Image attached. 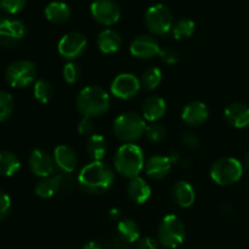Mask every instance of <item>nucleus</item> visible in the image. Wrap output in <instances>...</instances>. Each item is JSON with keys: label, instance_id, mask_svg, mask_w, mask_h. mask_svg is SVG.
I'll list each match as a JSON object with an SVG mask.
<instances>
[{"label": "nucleus", "instance_id": "f03ea898", "mask_svg": "<svg viewBox=\"0 0 249 249\" xmlns=\"http://www.w3.org/2000/svg\"><path fill=\"white\" fill-rule=\"evenodd\" d=\"M75 105L83 116L94 119L108 111L111 106V98L104 88L99 85H88L77 95Z\"/></svg>", "mask_w": 249, "mask_h": 249}, {"label": "nucleus", "instance_id": "e433bc0d", "mask_svg": "<svg viewBox=\"0 0 249 249\" xmlns=\"http://www.w3.org/2000/svg\"><path fill=\"white\" fill-rule=\"evenodd\" d=\"M158 55H160V60H162L164 63H167V65H174V63L178 61V54L175 53L173 49H169V48L160 49Z\"/></svg>", "mask_w": 249, "mask_h": 249}, {"label": "nucleus", "instance_id": "f3484780", "mask_svg": "<svg viewBox=\"0 0 249 249\" xmlns=\"http://www.w3.org/2000/svg\"><path fill=\"white\" fill-rule=\"evenodd\" d=\"M224 116L235 128H245L249 126V106L242 103H232L224 111Z\"/></svg>", "mask_w": 249, "mask_h": 249}, {"label": "nucleus", "instance_id": "7ed1b4c3", "mask_svg": "<svg viewBox=\"0 0 249 249\" xmlns=\"http://www.w3.org/2000/svg\"><path fill=\"white\" fill-rule=\"evenodd\" d=\"M145 167V154L135 143H124L114 155V168L121 176L133 178Z\"/></svg>", "mask_w": 249, "mask_h": 249}, {"label": "nucleus", "instance_id": "ea45409f", "mask_svg": "<svg viewBox=\"0 0 249 249\" xmlns=\"http://www.w3.org/2000/svg\"><path fill=\"white\" fill-rule=\"evenodd\" d=\"M83 249H102V247L99 242L90 241L88 242V243H85V246L83 247Z\"/></svg>", "mask_w": 249, "mask_h": 249}, {"label": "nucleus", "instance_id": "ddd939ff", "mask_svg": "<svg viewBox=\"0 0 249 249\" xmlns=\"http://www.w3.org/2000/svg\"><path fill=\"white\" fill-rule=\"evenodd\" d=\"M129 50L134 58L148 60L160 54V46L155 37L150 36V34H142V36L136 37L131 42Z\"/></svg>", "mask_w": 249, "mask_h": 249}, {"label": "nucleus", "instance_id": "9d476101", "mask_svg": "<svg viewBox=\"0 0 249 249\" xmlns=\"http://www.w3.org/2000/svg\"><path fill=\"white\" fill-rule=\"evenodd\" d=\"M91 16L102 26H113L121 19V9L114 0H94L90 6Z\"/></svg>", "mask_w": 249, "mask_h": 249}, {"label": "nucleus", "instance_id": "aec40b11", "mask_svg": "<svg viewBox=\"0 0 249 249\" xmlns=\"http://www.w3.org/2000/svg\"><path fill=\"white\" fill-rule=\"evenodd\" d=\"M172 197L180 208H190L196 200V192L187 181H178L172 188Z\"/></svg>", "mask_w": 249, "mask_h": 249}, {"label": "nucleus", "instance_id": "cd10ccee", "mask_svg": "<svg viewBox=\"0 0 249 249\" xmlns=\"http://www.w3.org/2000/svg\"><path fill=\"white\" fill-rule=\"evenodd\" d=\"M195 22L190 19H181L173 24L172 33L177 41H184L190 38L195 32Z\"/></svg>", "mask_w": 249, "mask_h": 249}, {"label": "nucleus", "instance_id": "a211bd4d", "mask_svg": "<svg viewBox=\"0 0 249 249\" xmlns=\"http://www.w3.org/2000/svg\"><path fill=\"white\" fill-rule=\"evenodd\" d=\"M126 193L129 198L136 204H143L147 202L151 197V186L148 185L145 178L136 176V177L129 178L128 186H126Z\"/></svg>", "mask_w": 249, "mask_h": 249}, {"label": "nucleus", "instance_id": "9b49d317", "mask_svg": "<svg viewBox=\"0 0 249 249\" xmlns=\"http://www.w3.org/2000/svg\"><path fill=\"white\" fill-rule=\"evenodd\" d=\"M141 81L133 73H121L111 83V93L116 98L128 100L136 97L140 92Z\"/></svg>", "mask_w": 249, "mask_h": 249}, {"label": "nucleus", "instance_id": "6ab92c4d", "mask_svg": "<svg viewBox=\"0 0 249 249\" xmlns=\"http://www.w3.org/2000/svg\"><path fill=\"white\" fill-rule=\"evenodd\" d=\"M53 160L62 172L71 173L77 167L78 159L75 151L68 145H57L53 150Z\"/></svg>", "mask_w": 249, "mask_h": 249}, {"label": "nucleus", "instance_id": "1a4fd4ad", "mask_svg": "<svg viewBox=\"0 0 249 249\" xmlns=\"http://www.w3.org/2000/svg\"><path fill=\"white\" fill-rule=\"evenodd\" d=\"M88 46V39L80 32H70L62 36L57 44L60 55L66 60H74L85 53Z\"/></svg>", "mask_w": 249, "mask_h": 249}, {"label": "nucleus", "instance_id": "4468645a", "mask_svg": "<svg viewBox=\"0 0 249 249\" xmlns=\"http://www.w3.org/2000/svg\"><path fill=\"white\" fill-rule=\"evenodd\" d=\"M31 171L38 177L44 178L53 176L55 172V160L48 151L43 149H34L28 159Z\"/></svg>", "mask_w": 249, "mask_h": 249}, {"label": "nucleus", "instance_id": "b1692460", "mask_svg": "<svg viewBox=\"0 0 249 249\" xmlns=\"http://www.w3.org/2000/svg\"><path fill=\"white\" fill-rule=\"evenodd\" d=\"M88 155L90 156L92 161L102 160L107 153V141L102 134L92 133L88 137L87 143H85Z\"/></svg>", "mask_w": 249, "mask_h": 249}, {"label": "nucleus", "instance_id": "a19ab883", "mask_svg": "<svg viewBox=\"0 0 249 249\" xmlns=\"http://www.w3.org/2000/svg\"><path fill=\"white\" fill-rule=\"evenodd\" d=\"M108 215L112 220H119V217H121V210H119L118 208H112V209L109 210Z\"/></svg>", "mask_w": 249, "mask_h": 249}, {"label": "nucleus", "instance_id": "bb28decb", "mask_svg": "<svg viewBox=\"0 0 249 249\" xmlns=\"http://www.w3.org/2000/svg\"><path fill=\"white\" fill-rule=\"evenodd\" d=\"M61 186V177L60 176H49L44 177L36 183V194L39 198L43 199H49L53 195L56 194Z\"/></svg>", "mask_w": 249, "mask_h": 249}, {"label": "nucleus", "instance_id": "412c9836", "mask_svg": "<svg viewBox=\"0 0 249 249\" xmlns=\"http://www.w3.org/2000/svg\"><path fill=\"white\" fill-rule=\"evenodd\" d=\"M165 112H167V103L163 98L157 97V95H151L143 102L142 116L147 121H158L164 116Z\"/></svg>", "mask_w": 249, "mask_h": 249}, {"label": "nucleus", "instance_id": "4be33fe9", "mask_svg": "<svg viewBox=\"0 0 249 249\" xmlns=\"http://www.w3.org/2000/svg\"><path fill=\"white\" fill-rule=\"evenodd\" d=\"M96 43L101 53L114 54L121 49L122 37L114 29L106 28L100 32L99 36H97Z\"/></svg>", "mask_w": 249, "mask_h": 249}, {"label": "nucleus", "instance_id": "4c0bfd02", "mask_svg": "<svg viewBox=\"0 0 249 249\" xmlns=\"http://www.w3.org/2000/svg\"><path fill=\"white\" fill-rule=\"evenodd\" d=\"M181 141L190 149H196L199 145V138L194 132H185L181 137Z\"/></svg>", "mask_w": 249, "mask_h": 249}, {"label": "nucleus", "instance_id": "5701e85b", "mask_svg": "<svg viewBox=\"0 0 249 249\" xmlns=\"http://www.w3.org/2000/svg\"><path fill=\"white\" fill-rule=\"evenodd\" d=\"M45 17L51 23H65L71 17V7L63 1H51L44 10Z\"/></svg>", "mask_w": 249, "mask_h": 249}, {"label": "nucleus", "instance_id": "423d86ee", "mask_svg": "<svg viewBox=\"0 0 249 249\" xmlns=\"http://www.w3.org/2000/svg\"><path fill=\"white\" fill-rule=\"evenodd\" d=\"M243 176V165L235 158H221L213 164L211 178L219 186H230Z\"/></svg>", "mask_w": 249, "mask_h": 249}, {"label": "nucleus", "instance_id": "0eeeda50", "mask_svg": "<svg viewBox=\"0 0 249 249\" xmlns=\"http://www.w3.org/2000/svg\"><path fill=\"white\" fill-rule=\"evenodd\" d=\"M38 76L36 66L29 60H16L10 63L5 72L7 83L14 88H27L34 84Z\"/></svg>", "mask_w": 249, "mask_h": 249}, {"label": "nucleus", "instance_id": "58836bf2", "mask_svg": "<svg viewBox=\"0 0 249 249\" xmlns=\"http://www.w3.org/2000/svg\"><path fill=\"white\" fill-rule=\"evenodd\" d=\"M136 249H157V242L155 238L150 236L142 237L138 241Z\"/></svg>", "mask_w": 249, "mask_h": 249}, {"label": "nucleus", "instance_id": "39448f33", "mask_svg": "<svg viewBox=\"0 0 249 249\" xmlns=\"http://www.w3.org/2000/svg\"><path fill=\"white\" fill-rule=\"evenodd\" d=\"M186 237V229L182 220L174 214H168L160 220L158 226V241L168 249H177Z\"/></svg>", "mask_w": 249, "mask_h": 249}, {"label": "nucleus", "instance_id": "f257e3e1", "mask_svg": "<svg viewBox=\"0 0 249 249\" xmlns=\"http://www.w3.org/2000/svg\"><path fill=\"white\" fill-rule=\"evenodd\" d=\"M78 183L89 194H102L112 188L114 183V171L102 160L91 161L80 170Z\"/></svg>", "mask_w": 249, "mask_h": 249}, {"label": "nucleus", "instance_id": "2eb2a0df", "mask_svg": "<svg viewBox=\"0 0 249 249\" xmlns=\"http://www.w3.org/2000/svg\"><path fill=\"white\" fill-rule=\"evenodd\" d=\"M208 106L203 102H199V100H194V102L189 103L181 112L182 121L192 127H198L203 124L208 120Z\"/></svg>", "mask_w": 249, "mask_h": 249}, {"label": "nucleus", "instance_id": "7c9ffc66", "mask_svg": "<svg viewBox=\"0 0 249 249\" xmlns=\"http://www.w3.org/2000/svg\"><path fill=\"white\" fill-rule=\"evenodd\" d=\"M15 109V100L9 92L0 90V122L6 121Z\"/></svg>", "mask_w": 249, "mask_h": 249}, {"label": "nucleus", "instance_id": "f8f14e48", "mask_svg": "<svg viewBox=\"0 0 249 249\" xmlns=\"http://www.w3.org/2000/svg\"><path fill=\"white\" fill-rule=\"evenodd\" d=\"M26 33V24L22 21L10 17H0V45H16L24 38Z\"/></svg>", "mask_w": 249, "mask_h": 249}, {"label": "nucleus", "instance_id": "393cba45", "mask_svg": "<svg viewBox=\"0 0 249 249\" xmlns=\"http://www.w3.org/2000/svg\"><path fill=\"white\" fill-rule=\"evenodd\" d=\"M117 232H118L119 237L128 243L138 242L141 236V229L138 222L129 217L119 220L118 225H117Z\"/></svg>", "mask_w": 249, "mask_h": 249}, {"label": "nucleus", "instance_id": "c9c22d12", "mask_svg": "<svg viewBox=\"0 0 249 249\" xmlns=\"http://www.w3.org/2000/svg\"><path fill=\"white\" fill-rule=\"evenodd\" d=\"M11 211V199L5 192L0 190V221L6 219Z\"/></svg>", "mask_w": 249, "mask_h": 249}, {"label": "nucleus", "instance_id": "c756f323", "mask_svg": "<svg viewBox=\"0 0 249 249\" xmlns=\"http://www.w3.org/2000/svg\"><path fill=\"white\" fill-rule=\"evenodd\" d=\"M162 71L158 67H148L143 71L142 77H141V84L142 87H145V89L147 90H153L160 84L162 82Z\"/></svg>", "mask_w": 249, "mask_h": 249}, {"label": "nucleus", "instance_id": "72a5a7b5", "mask_svg": "<svg viewBox=\"0 0 249 249\" xmlns=\"http://www.w3.org/2000/svg\"><path fill=\"white\" fill-rule=\"evenodd\" d=\"M27 0H0V9L9 15L18 14L24 9Z\"/></svg>", "mask_w": 249, "mask_h": 249}, {"label": "nucleus", "instance_id": "20e7f679", "mask_svg": "<svg viewBox=\"0 0 249 249\" xmlns=\"http://www.w3.org/2000/svg\"><path fill=\"white\" fill-rule=\"evenodd\" d=\"M146 120L142 115L134 111H126L119 115L113 122V132L119 141L134 143L145 134Z\"/></svg>", "mask_w": 249, "mask_h": 249}, {"label": "nucleus", "instance_id": "2f4dec72", "mask_svg": "<svg viewBox=\"0 0 249 249\" xmlns=\"http://www.w3.org/2000/svg\"><path fill=\"white\" fill-rule=\"evenodd\" d=\"M146 138L150 142L153 143H160L167 136V129L163 126L162 124H158V122H152L151 124H147L145 131Z\"/></svg>", "mask_w": 249, "mask_h": 249}, {"label": "nucleus", "instance_id": "473e14b6", "mask_svg": "<svg viewBox=\"0 0 249 249\" xmlns=\"http://www.w3.org/2000/svg\"><path fill=\"white\" fill-rule=\"evenodd\" d=\"M80 75H82V70H80L79 65H77V63L73 62V61H70V62H67L63 66V80H65V82H67L68 84H74L75 82H78L80 78Z\"/></svg>", "mask_w": 249, "mask_h": 249}, {"label": "nucleus", "instance_id": "dca6fc26", "mask_svg": "<svg viewBox=\"0 0 249 249\" xmlns=\"http://www.w3.org/2000/svg\"><path fill=\"white\" fill-rule=\"evenodd\" d=\"M172 165L173 163L169 156L153 155L148 158L147 161L145 163L146 175L152 178V180H163L170 173Z\"/></svg>", "mask_w": 249, "mask_h": 249}, {"label": "nucleus", "instance_id": "c85d7f7f", "mask_svg": "<svg viewBox=\"0 0 249 249\" xmlns=\"http://www.w3.org/2000/svg\"><path fill=\"white\" fill-rule=\"evenodd\" d=\"M34 98L41 104H46L50 102L53 97V87L50 82L46 80H38L36 81L33 87Z\"/></svg>", "mask_w": 249, "mask_h": 249}, {"label": "nucleus", "instance_id": "f704fd0d", "mask_svg": "<svg viewBox=\"0 0 249 249\" xmlns=\"http://www.w3.org/2000/svg\"><path fill=\"white\" fill-rule=\"evenodd\" d=\"M95 131V122L92 117L84 116L78 124V132L82 136H91Z\"/></svg>", "mask_w": 249, "mask_h": 249}, {"label": "nucleus", "instance_id": "a878e982", "mask_svg": "<svg viewBox=\"0 0 249 249\" xmlns=\"http://www.w3.org/2000/svg\"><path fill=\"white\" fill-rule=\"evenodd\" d=\"M21 170V161L12 151H0V175L11 177Z\"/></svg>", "mask_w": 249, "mask_h": 249}, {"label": "nucleus", "instance_id": "6e6552de", "mask_svg": "<svg viewBox=\"0 0 249 249\" xmlns=\"http://www.w3.org/2000/svg\"><path fill=\"white\" fill-rule=\"evenodd\" d=\"M145 24L155 36H165L173 28L172 12L163 4L152 5L145 14Z\"/></svg>", "mask_w": 249, "mask_h": 249}, {"label": "nucleus", "instance_id": "79ce46f5", "mask_svg": "<svg viewBox=\"0 0 249 249\" xmlns=\"http://www.w3.org/2000/svg\"><path fill=\"white\" fill-rule=\"evenodd\" d=\"M245 165H246V167L249 170V150L247 151V154H246V156H245Z\"/></svg>", "mask_w": 249, "mask_h": 249}]
</instances>
